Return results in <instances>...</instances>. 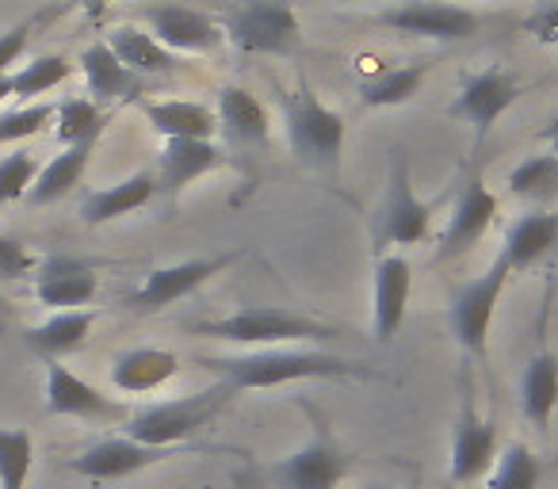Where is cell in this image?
<instances>
[{"label": "cell", "mask_w": 558, "mask_h": 489, "mask_svg": "<svg viewBox=\"0 0 558 489\" xmlns=\"http://www.w3.org/2000/svg\"><path fill=\"white\" fill-rule=\"evenodd\" d=\"M367 489H390V486H367Z\"/></svg>", "instance_id": "cell-45"}, {"label": "cell", "mask_w": 558, "mask_h": 489, "mask_svg": "<svg viewBox=\"0 0 558 489\" xmlns=\"http://www.w3.org/2000/svg\"><path fill=\"white\" fill-rule=\"evenodd\" d=\"M222 32L241 54L295 58L303 50V24L291 0H241Z\"/></svg>", "instance_id": "cell-7"}, {"label": "cell", "mask_w": 558, "mask_h": 489, "mask_svg": "<svg viewBox=\"0 0 558 489\" xmlns=\"http://www.w3.org/2000/svg\"><path fill=\"white\" fill-rule=\"evenodd\" d=\"M433 215H436V203L421 199V195L413 192L410 164H405L402 154H395L387 192H383V203H379V210H375V245H379V249L421 245V241H428V233H433Z\"/></svg>", "instance_id": "cell-8"}, {"label": "cell", "mask_w": 558, "mask_h": 489, "mask_svg": "<svg viewBox=\"0 0 558 489\" xmlns=\"http://www.w3.org/2000/svg\"><path fill=\"white\" fill-rule=\"evenodd\" d=\"M187 329L195 337L245 344V349H283V344H318L322 349V344L344 341V329L311 318V314L283 310V306H245L230 318L192 321Z\"/></svg>", "instance_id": "cell-2"}, {"label": "cell", "mask_w": 558, "mask_h": 489, "mask_svg": "<svg viewBox=\"0 0 558 489\" xmlns=\"http://www.w3.org/2000/svg\"><path fill=\"white\" fill-rule=\"evenodd\" d=\"M512 280L509 260L497 253L489 260V268L482 276L463 280L448 298V329L456 337V344L466 352L471 359H486L489 352V329H494L497 306L505 298V288Z\"/></svg>", "instance_id": "cell-6"}, {"label": "cell", "mask_w": 558, "mask_h": 489, "mask_svg": "<svg viewBox=\"0 0 558 489\" xmlns=\"http://www.w3.org/2000/svg\"><path fill=\"white\" fill-rule=\"evenodd\" d=\"M413 295V268L398 253H383L375 257L372 272V333L375 341L390 344L405 326V310H410Z\"/></svg>", "instance_id": "cell-18"}, {"label": "cell", "mask_w": 558, "mask_h": 489, "mask_svg": "<svg viewBox=\"0 0 558 489\" xmlns=\"http://www.w3.org/2000/svg\"><path fill=\"white\" fill-rule=\"evenodd\" d=\"M558 409V352L539 344L520 375V413L532 420L539 436L550 432V417Z\"/></svg>", "instance_id": "cell-23"}, {"label": "cell", "mask_w": 558, "mask_h": 489, "mask_svg": "<svg viewBox=\"0 0 558 489\" xmlns=\"http://www.w3.org/2000/svg\"><path fill=\"white\" fill-rule=\"evenodd\" d=\"M104 42H108L119 62L138 73V77H169V73L180 70L177 54H172L169 47H161L149 32H142V27H131V24L116 27V32H108Z\"/></svg>", "instance_id": "cell-27"}, {"label": "cell", "mask_w": 558, "mask_h": 489, "mask_svg": "<svg viewBox=\"0 0 558 489\" xmlns=\"http://www.w3.org/2000/svg\"><path fill=\"white\" fill-rule=\"evenodd\" d=\"M383 27L405 35V39H428V42H459L471 39L482 27V20L463 4L448 0H405L398 9L383 12Z\"/></svg>", "instance_id": "cell-13"}, {"label": "cell", "mask_w": 558, "mask_h": 489, "mask_svg": "<svg viewBox=\"0 0 558 489\" xmlns=\"http://www.w3.org/2000/svg\"><path fill=\"white\" fill-rule=\"evenodd\" d=\"M154 199H157V176L154 172H134V176L119 180V184L100 187V192H88L85 199H81V222L85 225L119 222V218L149 207Z\"/></svg>", "instance_id": "cell-24"}, {"label": "cell", "mask_w": 558, "mask_h": 489, "mask_svg": "<svg viewBox=\"0 0 558 489\" xmlns=\"http://www.w3.org/2000/svg\"><path fill=\"white\" fill-rule=\"evenodd\" d=\"M58 142L62 146H77V142H100V134L108 131V111L88 96L58 103Z\"/></svg>", "instance_id": "cell-33"}, {"label": "cell", "mask_w": 558, "mask_h": 489, "mask_svg": "<svg viewBox=\"0 0 558 489\" xmlns=\"http://www.w3.org/2000/svg\"><path fill=\"white\" fill-rule=\"evenodd\" d=\"M215 115H218V131H222L230 149H264L271 142V119L248 88L241 85L218 88Z\"/></svg>", "instance_id": "cell-21"}, {"label": "cell", "mask_w": 558, "mask_h": 489, "mask_svg": "<svg viewBox=\"0 0 558 489\" xmlns=\"http://www.w3.org/2000/svg\"><path fill=\"white\" fill-rule=\"evenodd\" d=\"M539 481H543V459L520 440L505 443L486 474V489H539Z\"/></svg>", "instance_id": "cell-32"}, {"label": "cell", "mask_w": 558, "mask_h": 489, "mask_svg": "<svg viewBox=\"0 0 558 489\" xmlns=\"http://www.w3.org/2000/svg\"><path fill=\"white\" fill-rule=\"evenodd\" d=\"M39 169L43 164L35 161L32 154H9L4 157V161H0V207L24 199V195L32 192Z\"/></svg>", "instance_id": "cell-37"}, {"label": "cell", "mask_w": 558, "mask_h": 489, "mask_svg": "<svg viewBox=\"0 0 558 489\" xmlns=\"http://www.w3.org/2000/svg\"><path fill=\"white\" fill-rule=\"evenodd\" d=\"M93 326H96V310H58L54 318H47L43 326L27 329L24 341H27V349L39 352L43 359H62L88 341Z\"/></svg>", "instance_id": "cell-29"}, {"label": "cell", "mask_w": 558, "mask_h": 489, "mask_svg": "<svg viewBox=\"0 0 558 489\" xmlns=\"http://www.w3.org/2000/svg\"><path fill=\"white\" fill-rule=\"evenodd\" d=\"M35 272V298L50 310H81L100 291L96 268L77 257H47Z\"/></svg>", "instance_id": "cell-20"}, {"label": "cell", "mask_w": 558, "mask_h": 489, "mask_svg": "<svg viewBox=\"0 0 558 489\" xmlns=\"http://www.w3.org/2000/svg\"><path fill=\"white\" fill-rule=\"evenodd\" d=\"M35 470V436L27 428H0V489H27Z\"/></svg>", "instance_id": "cell-35"}, {"label": "cell", "mask_w": 558, "mask_h": 489, "mask_svg": "<svg viewBox=\"0 0 558 489\" xmlns=\"http://www.w3.org/2000/svg\"><path fill=\"white\" fill-rule=\"evenodd\" d=\"M226 161H230V154L215 138H169L161 146V157H157V169H154L157 195L177 203L195 180L218 172Z\"/></svg>", "instance_id": "cell-17"}, {"label": "cell", "mask_w": 558, "mask_h": 489, "mask_svg": "<svg viewBox=\"0 0 558 489\" xmlns=\"http://www.w3.org/2000/svg\"><path fill=\"white\" fill-rule=\"evenodd\" d=\"M12 96V77H0V100H9Z\"/></svg>", "instance_id": "cell-43"}, {"label": "cell", "mask_w": 558, "mask_h": 489, "mask_svg": "<svg viewBox=\"0 0 558 489\" xmlns=\"http://www.w3.org/2000/svg\"><path fill=\"white\" fill-rule=\"evenodd\" d=\"M539 142H547V146H550V154H558V115L550 119V123L539 131Z\"/></svg>", "instance_id": "cell-42"}, {"label": "cell", "mask_w": 558, "mask_h": 489, "mask_svg": "<svg viewBox=\"0 0 558 489\" xmlns=\"http://www.w3.org/2000/svg\"><path fill=\"white\" fill-rule=\"evenodd\" d=\"M93 149H96V142H77V146H65L54 161L43 164L32 192H27V203H32V207H50V203L65 199V195L81 184V176H85L88 161H93Z\"/></svg>", "instance_id": "cell-28"}, {"label": "cell", "mask_w": 558, "mask_h": 489, "mask_svg": "<svg viewBox=\"0 0 558 489\" xmlns=\"http://www.w3.org/2000/svg\"><path fill=\"white\" fill-rule=\"evenodd\" d=\"M233 398V390L226 382H215V387L199 390V394H184L172 398V402H157L146 405V409L131 413L123 420V436L138 443H149V448H180L192 436H199L218 413L226 409V402Z\"/></svg>", "instance_id": "cell-5"}, {"label": "cell", "mask_w": 558, "mask_h": 489, "mask_svg": "<svg viewBox=\"0 0 558 489\" xmlns=\"http://www.w3.org/2000/svg\"><path fill=\"white\" fill-rule=\"evenodd\" d=\"M35 32V20H24V24L9 27V32L0 35V77H12V65L24 58L27 42H32Z\"/></svg>", "instance_id": "cell-39"}, {"label": "cell", "mask_w": 558, "mask_h": 489, "mask_svg": "<svg viewBox=\"0 0 558 489\" xmlns=\"http://www.w3.org/2000/svg\"><path fill=\"white\" fill-rule=\"evenodd\" d=\"M283 123H288V142L291 154L303 169H311L322 180H337L344 164V123L341 111H333L329 103L318 100L306 81H299L288 96H283Z\"/></svg>", "instance_id": "cell-3"}, {"label": "cell", "mask_w": 558, "mask_h": 489, "mask_svg": "<svg viewBox=\"0 0 558 489\" xmlns=\"http://www.w3.org/2000/svg\"><path fill=\"white\" fill-rule=\"evenodd\" d=\"M497 451H501V436H497V420L482 417L474 409V402H463L451 428V459H448V474L451 486H471L482 481L494 466Z\"/></svg>", "instance_id": "cell-16"}, {"label": "cell", "mask_w": 558, "mask_h": 489, "mask_svg": "<svg viewBox=\"0 0 558 489\" xmlns=\"http://www.w3.org/2000/svg\"><path fill=\"white\" fill-rule=\"evenodd\" d=\"M494 218H497V195L489 192L486 176H482V169L474 164L463 176V184H459L448 230H444L440 245H436V265H451V260L466 257V253L489 233Z\"/></svg>", "instance_id": "cell-11"}, {"label": "cell", "mask_w": 558, "mask_h": 489, "mask_svg": "<svg viewBox=\"0 0 558 489\" xmlns=\"http://www.w3.org/2000/svg\"><path fill=\"white\" fill-rule=\"evenodd\" d=\"M210 371H218V382L241 394V390H271L288 387V382L306 379H375V367L364 359L337 356L329 349H299V344H283V349H253L245 356H210L203 359Z\"/></svg>", "instance_id": "cell-1"}, {"label": "cell", "mask_w": 558, "mask_h": 489, "mask_svg": "<svg viewBox=\"0 0 558 489\" xmlns=\"http://www.w3.org/2000/svg\"><path fill=\"white\" fill-rule=\"evenodd\" d=\"M428 70H433L428 62H410L375 73L372 81L360 85V103L364 108H398V103H410L421 93V85L428 81Z\"/></svg>", "instance_id": "cell-30"}, {"label": "cell", "mask_w": 558, "mask_h": 489, "mask_svg": "<svg viewBox=\"0 0 558 489\" xmlns=\"http://www.w3.org/2000/svg\"><path fill=\"white\" fill-rule=\"evenodd\" d=\"M199 451V443H180V448H149V443H138L131 436H111V440L93 443L88 451H81L77 459H70V470L81 474L88 481H123L131 474H142L157 463H169V459L192 455Z\"/></svg>", "instance_id": "cell-10"}, {"label": "cell", "mask_w": 558, "mask_h": 489, "mask_svg": "<svg viewBox=\"0 0 558 489\" xmlns=\"http://www.w3.org/2000/svg\"><path fill=\"white\" fill-rule=\"evenodd\" d=\"M333 4H360V0H333Z\"/></svg>", "instance_id": "cell-44"}, {"label": "cell", "mask_w": 558, "mask_h": 489, "mask_svg": "<svg viewBox=\"0 0 558 489\" xmlns=\"http://www.w3.org/2000/svg\"><path fill=\"white\" fill-rule=\"evenodd\" d=\"M47 413H54V417L93 420V425H123L134 409L116 402V398H104L93 382L73 375L70 367H62L58 359H47Z\"/></svg>", "instance_id": "cell-15"}, {"label": "cell", "mask_w": 558, "mask_h": 489, "mask_svg": "<svg viewBox=\"0 0 558 489\" xmlns=\"http://www.w3.org/2000/svg\"><path fill=\"white\" fill-rule=\"evenodd\" d=\"M180 356L169 349H126L111 364V387L123 394H154L169 379H177Z\"/></svg>", "instance_id": "cell-25"}, {"label": "cell", "mask_w": 558, "mask_h": 489, "mask_svg": "<svg viewBox=\"0 0 558 489\" xmlns=\"http://www.w3.org/2000/svg\"><path fill=\"white\" fill-rule=\"evenodd\" d=\"M73 4H77L81 12H88V16H104V12L111 9V4H116V0H73Z\"/></svg>", "instance_id": "cell-41"}, {"label": "cell", "mask_w": 558, "mask_h": 489, "mask_svg": "<svg viewBox=\"0 0 558 489\" xmlns=\"http://www.w3.org/2000/svg\"><path fill=\"white\" fill-rule=\"evenodd\" d=\"M138 16L146 20V32L172 54H215L226 42L222 24L187 4H146Z\"/></svg>", "instance_id": "cell-14"}, {"label": "cell", "mask_w": 558, "mask_h": 489, "mask_svg": "<svg viewBox=\"0 0 558 489\" xmlns=\"http://www.w3.org/2000/svg\"><path fill=\"white\" fill-rule=\"evenodd\" d=\"M501 257L509 260L512 276H524L558 257V210H527L517 215L505 230Z\"/></svg>", "instance_id": "cell-19"}, {"label": "cell", "mask_w": 558, "mask_h": 489, "mask_svg": "<svg viewBox=\"0 0 558 489\" xmlns=\"http://www.w3.org/2000/svg\"><path fill=\"white\" fill-rule=\"evenodd\" d=\"M238 260H241V253H210V257H192V260L154 268V272L142 280V288L131 295V306L138 314H157V310H165V306L180 303V298L195 295L199 288H207L215 276H222L226 268H233Z\"/></svg>", "instance_id": "cell-12"}, {"label": "cell", "mask_w": 558, "mask_h": 489, "mask_svg": "<svg viewBox=\"0 0 558 489\" xmlns=\"http://www.w3.org/2000/svg\"><path fill=\"white\" fill-rule=\"evenodd\" d=\"M509 192L520 203L547 210L558 199V154H532L509 172Z\"/></svg>", "instance_id": "cell-31"}, {"label": "cell", "mask_w": 558, "mask_h": 489, "mask_svg": "<svg viewBox=\"0 0 558 489\" xmlns=\"http://www.w3.org/2000/svg\"><path fill=\"white\" fill-rule=\"evenodd\" d=\"M520 96H524V85H520L517 73L501 70V65H489V70L463 77L448 115L471 126L474 146H482V142L489 138V131L501 123V115L520 100Z\"/></svg>", "instance_id": "cell-9"}, {"label": "cell", "mask_w": 558, "mask_h": 489, "mask_svg": "<svg viewBox=\"0 0 558 489\" xmlns=\"http://www.w3.org/2000/svg\"><path fill=\"white\" fill-rule=\"evenodd\" d=\"M35 268H39V260H35L16 237L0 233V283L27 280V276H32Z\"/></svg>", "instance_id": "cell-38"}, {"label": "cell", "mask_w": 558, "mask_h": 489, "mask_svg": "<svg viewBox=\"0 0 558 489\" xmlns=\"http://www.w3.org/2000/svg\"><path fill=\"white\" fill-rule=\"evenodd\" d=\"M524 32L532 35L535 42H543V47H558V4H547V9H539L535 16H527Z\"/></svg>", "instance_id": "cell-40"}, {"label": "cell", "mask_w": 558, "mask_h": 489, "mask_svg": "<svg viewBox=\"0 0 558 489\" xmlns=\"http://www.w3.org/2000/svg\"><path fill=\"white\" fill-rule=\"evenodd\" d=\"M138 108L165 142L169 138H215L218 134V115H215V108H207V103L146 100V96H142Z\"/></svg>", "instance_id": "cell-26"}, {"label": "cell", "mask_w": 558, "mask_h": 489, "mask_svg": "<svg viewBox=\"0 0 558 489\" xmlns=\"http://www.w3.org/2000/svg\"><path fill=\"white\" fill-rule=\"evenodd\" d=\"M306 417H311L314 432L303 448H295L291 455L271 459L268 466L253 474L256 489H341V481L352 474V455L337 432L329 428V420L322 413H314L303 402Z\"/></svg>", "instance_id": "cell-4"}, {"label": "cell", "mask_w": 558, "mask_h": 489, "mask_svg": "<svg viewBox=\"0 0 558 489\" xmlns=\"http://www.w3.org/2000/svg\"><path fill=\"white\" fill-rule=\"evenodd\" d=\"M81 73H85L88 100H96L100 108L104 103H138L142 93H146V77L126 70L108 42H93L81 54Z\"/></svg>", "instance_id": "cell-22"}, {"label": "cell", "mask_w": 558, "mask_h": 489, "mask_svg": "<svg viewBox=\"0 0 558 489\" xmlns=\"http://www.w3.org/2000/svg\"><path fill=\"white\" fill-rule=\"evenodd\" d=\"M73 77V62L62 54H39L32 58V62L24 65V70L12 73V96H20V100H39V96L54 93L62 81Z\"/></svg>", "instance_id": "cell-34"}, {"label": "cell", "mask_w": 558, "mask_h": 489, "mask_svg": "<svg viewBox=\"0 0 558 489\" xmlns=\"http://www.w3.org/2000/svg\"><path fill=\"white\" fill-rule=\"evenodd\" d=\"M58 115V103L43 100V103H24L16 111H4L0 115V146L4 142H24V138H35L39 131H47V123Z\"/></svg>", "instance_id": "cell-36"}]
</instances>
